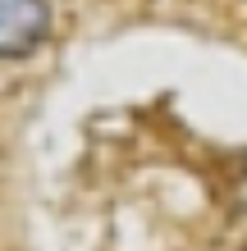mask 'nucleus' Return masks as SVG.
<instances>
[{
    "mask_svg": "<svg viewBox=\"0 0 247 251\" xmlns=\"http://www.w3.org/2000/svg\"><path fill=\"white\" fill-rule=\"evenodd\" d=\"M46 0H0V60H19L46 37Z\"/></svg>",
    "mask_w": 247,
    "mask_h": 251,
    "instance_id": "f257e3e1",
    "label": "nucleus"
}]
</instances>
